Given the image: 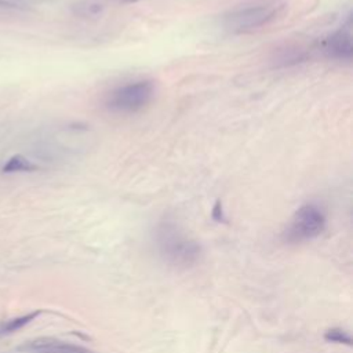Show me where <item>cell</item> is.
I'll return each mask as SVG.
<instances>
[{"label": "cell", "instance_id": "cell-6", "mask_svg": "<svg viewBox=\"0 0 353 353\" xmlns=\"http://www.w3.org/2000/svg\"><path fill=\"white\" fill-rule=\"evenodd\" d=\"M39 165L26 159L22 154H14L10 157L1 167V171L6 174H14V172H33L37 171Z\"/></svg>", "mask_w": 353, "mask_h": 353}, {"label": "cell", "instance_id": "cell-9", "mask_svg": "<svg viewBox=\"0 0 353 353\" xmlns=\"http://www.w3.org/2000/svg\"><path fill=\"white\" fill-rule=\"evenodd\" d=\"M324 339L328 342H335V343H343L350 346L352 345V338L350 335L342 330V328H330L324 334Z\"/></svg>", "mask_w": 353, "mask_h": 353}, {"label": "cell", "instance_id": "cell-4", "mask_svg": "<svg viewBox=\"0 0 353 353\" xmlns=\"http://www.w3.org/2000/svg\"><path fill=\"white\" fill-rule=\"evenodd\" d=\"M277 11H279L277 6H256V7L243 8L226 17V25L232 30L243 32L247 29L262 26L263 23L269 22L277 15Z\"/></svg>", "mask_w": 353, "mask_h": 353}, {"label": "cell", "instance_id": "cell-10", "mask_svg": "<svg viewBox=\"0 0 353 353\" xmlns=\"http://www.w3.org/2000/svg\"><path fill=\"white\" fill-rule=\"evenodd\" d=\"M212 219L216 222H226L225 214H223V208H222V203L218 200L212 208Z\"/></svg>", "mask_w": 353, "mask_h": 353}, {"label": "cell", "instance_id": "cell-2", "mask_svg": "<svg viewBox=\"0 0 353 353\" xmlns=\"http://www.w3.org/2000/svg\"><path fill=\"white\" fill-rule=\"evenodd\" d=\"M324 228L325 216L320 208L313 204H305L294 214L285 236L288 241H306L320 236Z\"/></svg>", "mask_w": 353, "mask_h": 353}, {"label": "cell", "instance_id": "cell-5", "mask_svg": "<svg viewBox=\"0 0 353 353\" xmlns=\"http://www.w3.org/2000/svg\"><path fill=\"white\" fill-rule=\"evenodd\" d=\"M32 347L34 349L36 353H92L91 350H88L83 346L63 343V342L34 343Z\"/></svg>", "mask_w": 353, "mask_h": 353}, {"label": "cell", "instance_id": "cell-8", "mask_svg": "<svg viewBox=\"0 0 353 353\" xmlns=\"http://www.w3.org/2000/svg\"><path fill=\"white\" fill-rule=\"evenodd\" d=\"M102 8H103V6L95 0H84V1H80L79 4H76L74 11L79 15L91 17V15H97L98 12H101Z\"/></svg>", "mask_w": 353, "mask_h": 353}, {"label": "cell", "instance_id": "cell-1", "mask_svg": "<svg viewBox=\"0 0 353 353\" xmlns=\"http://www.w3.org/2000/svg\"><path fill=\"white\" fill-rule=\"evenodd\" d=\"M159 250L165 262L174 266H190L200 256V247L174 228H163L159 233Z\"/></svg>", "mask_w": 353, "mask_h": 353}, {"label": "cell", "instance_id": "cell-11", "mask_svg": "<svg viewBox=\"0 0 353 353\" xmlns=\"http://www.w3.org/2000/svg\"><path fill=\"white\" fill-rule=\"evenodd\" d=\"M125 3H135V1H139V0H124Z\"/></svg>", "mask_w": 353, "mask_h": 353}, {"label": "cell", "instance_id": "cell-7", "mask_svg": "<svg viewBox=\"0 0 353 353\" xmlns=\"http://www.w3.org/2000/svg\"><path fill=\"white\" fill-rule=\"evenodd\" d=\"M39 314H40V310H34V312H30V313H28V314L18 316V317H14V319H10V320L4 321V323L0 325V335L11 334V332H15V331L23 328L26 324L32 323Z\"/></svg>", "mask_w": 353, "mask_h": 353}, {"label": "cell", "instance_id": "cell-3", "mask_svg": "<svg viewBox=\"0 0 353 353\" xmlns=\"http://www.w3.org/2000/svg\"><path fill=\"white\" fill-rule=\"evenodd\" d=\"M154 85L152 81H134L114 90L108 99V105L110 109L114 110L134 112L143 108L152 99Z\"/></svg>", "mask_w": 353, "mask_h": 353}]
</instances>
